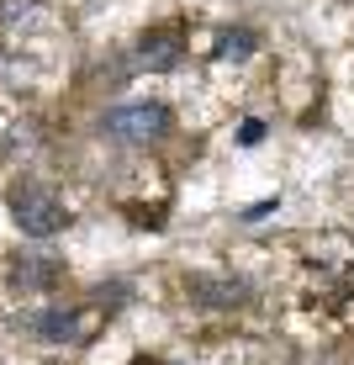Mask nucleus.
Wrapping results in <instances>:
<instances>
[{
	"label": "nucleus",
	"mask_w": 354,
	"mask_h": 365,
	"mask_svg": "<svg viewBox=\"0 0 354 365\" xmlns=\"http://www.w3.org/2000/svg\"><path fill=\"white\" fill-rule=\"evenodd\" d=\"M11 222L27 238H53L69 228V207L58 201L48 185H11Z\"/></svg>",
	"instance_id": "f257e3e1"
},
{
	"label": "nucleus",
	"mask_w": 354,
	"mask_h": 365,
	"mask_svg": "<svg viewBox=\"0 0 354 365\" xmlns=\"http://www.w3.org/2000/svg\"><path fill=\"white\" fill-rule=\"evenodd\" d=\"M175 117L170 106H159V101H143V106H117L100 117V133L117 138V143H159V138H170Z\"/></svg>",
	"instance_id": "f03ea898"
},
{
	"label": "nucleus",
	"mask_w": 354,
	"mask_h": 365,
	"mask_svg": "<svg viewBox=\"0 0 354 365\" xmlns=\"http://www.w3.org/2000/svg\"><path fill=\"white\" fill-rule=\"evenodd\" d=\"M180 27H154L148 37H137V48H132V69H148V74H164V69H175L180 64Z\"/></svg>",
	"instance_id": "7ed1b4c3"
},
{
	"label": "nucleus",
	"mask_w": 354,
	"mask_h": 365,
	"mask_svg": "<svg viewBox=\"0 0 354 365\" xmlns=\"http://www.w3.org/2000/svg\"><path fill=\"white\" fill-rule=\"evenodd\" d=\"M191 297H201L207 307H244V302H249V286H244V281H212V275H196V281H191Z\"/></svg>",
	"instance_id": "20e7f679"
},
{
	"label": "nucleus",
	"mask_w": 354,
	"mask_h": 365,
	"mask_svg": "<svg viewBox=\"0 0 354 365\" xmlns=\"http://www.w3.org/2000/svg\"><path fill=\"white\" fill-rule=\"evenodd\" d=\"M37 334L53 339V344H64V339H80V318H74L69 307H48L43 318H37Z\"/></svg>",
	"instance_id": "39448f33"
},
{
	"label": "nucleus",
	"mask_w": 354,
	"mask_h": 365,
	"mask_svg": "<svg viewBox=\"0 0 354 365\" xmlns=\"http://www.w3.org/2000/svg\"><path fill=\"white\" fill-rule=\"evenodd\" d=\"M11 275H16V286H27V292H43V286H53V281H58V265L37 255V259H27V265H16Z\"/></svg>",
	"instance_id": "423d86ee"
},
{
	"label": "nucleus",
	"mask_w": 354,
	"mask_h": 365,
	"mask_svg": "<svg viewBox=\"0 0 354 365\" xmlns=\"http://www.w3.org/2000/svg\"><path fill=\"white\" fill-rule=\"evenodd\" d=\"M254 53V32H227L217 43V58H249Z\"/></svg>",
	"instance_id": "0eeeda50"
},
{
	"label": "nucleus",
	"mask_w": 354,
	"mask_h": 365,
	"mask_svg": "<svg viewBox=\"0 0 354 365\" xmlns=\"http://www.w3.org/2000/svg\"><path fill=\"white\" fill-rule=\"evenodd\" d=\"M259 138H264V122H244V133H238V143H244V148H254Z\"/></svg>",
	"instance_id": "6e6552de"
}]
</instances>
